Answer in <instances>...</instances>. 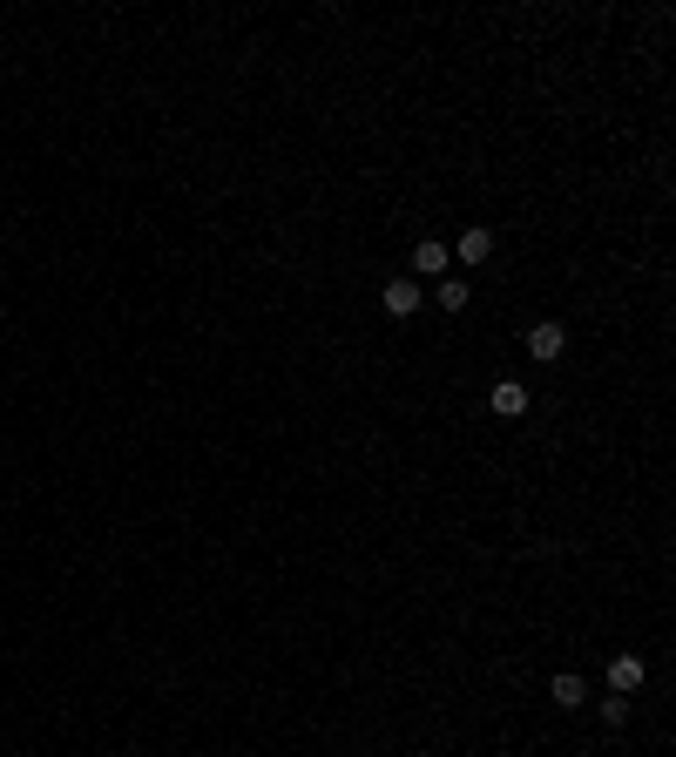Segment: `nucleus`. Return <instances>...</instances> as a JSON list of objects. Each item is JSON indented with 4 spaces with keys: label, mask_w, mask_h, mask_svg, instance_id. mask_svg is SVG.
Returning a JSON list of instances; mask_svg holds the SVG:
<instances>
[{
    "label": "nucleus",
    "mask_w": 676,
    "mask_h": 757,
    "mask_svg": "<svg viewBox=\"0 0 676 757\" xmlns=\"http://www.w3.org/2000/svg\"><path fill=\"white\" fill-rule=\"evenodd\" d=\"M447 257H460V264H467V271H474V264H487V257H494V230H460V244H453Z\"/></svg>",
    "instance_id": "1"
},
{
    "label": "nucleus",
    "mask_w": 676,
    "mask_h": 757,
    "mask_svg": "<svg viewBox=\"0 0 676 757\" xmlns=\"http://www.w3.org/2000/svg\"><path fill=\"white\" fill-rule=\"evenodd\" d=\"M562 345H568V332L562 325H528V359H562Z\"/></svg>",
    "instance_id": "2"
},
{
    "label": "nucleus",
    "mask_w": 676,
    "mask_h": 757,
    "mask_svg": "<svg viewBox=\"0 0 676 757\" xmlns=\"http://www.w3.org/2000/svg\"><path fill=\"white\" fill-rule=\"evenodd\" d=\"M487 406H494L501 420H514V413H528V386H521V379H501V386L487 393Z\"/></svg>",
    "instance_id": "3"
},
{
    "label": "nucleus",
    "mask_w": 676,
    "mask_h": 757,
    "mask_svg": "<svg viewBox=\"0 0 676 757\" xmlns=\"http://www.w3.org/2000/svg\"><path fill=\"white\" fill-rule=\"evenodd\" d=\"M609 690H616V697L643 690V656H616V663H609Z\"/></svg>",
    "instance_id": "4"
},
{
    "label": "nucleus",
    "mask_w": 676,
    "mask_h": 757,
    "mask_svg": "<svg viewBox=\"0 0 676 757\" xmlns=\"http://www.w3.org/2000/svg\"><path fill=\"white\" fill-rule=\"evenodd\" d=\"M386 311H393V318H413V311H420V284L393 278V284H386Z\"/></svg>",
    "instance_id": "5"
},
{
    "label": "nucleus",
    "mask_w": 676,
    "mask_h": 757,
    "mask_svg": "<svg viewBox=\"0 0 676 757\" xmlns=\"http://www.w3.org/2000/svg\"><path fill=\"white\" fill-rule=\"evenodd\" d=\"M555 703H562V710H582V676H575V670L555 676Z\"/></svg>",
    "instance_id": "6"
},
{
    "label": "nucleus",
    "mask_w": 676,
    "mask_h": 757,
    "mask_svg": "<svg viewBox=\"0 0 676 757\" xmlns=\"http://www.w3.org/2000/svg\"><path fill=\"white\" fill-rule=\"evenodd\" d=\"M413 271H447V244H433V237H426L420 251H413Z\"/></svg>",
    "instance_id": "7"
},
{
    "label": "nucleus",
    "mask_w": 676,
    "mask_h": 757,
    "mask_svg": "<svg viewBox=\"0 0 676 757\" xmlns=\"http://www.w3.org/2000/svg\"><path fill=\"white\" fill-rule=\"evenodd\" d=\"M440 311H467V278H447V284H440Z\"/></svg>",
    "instance_id": "8"
},
{
    "label": "nucleus",
    "mask_w": 676,
    "mask_h": 757,
    "mask_svg": "<svg viewBox=\"0 0 676 757\" xmlns=\"http://www.w3.org/2000/svg\"><path fill=\"white\" fill-rule=\"evenodd\" d=\"M602 724H629V697L609 690V697H602Z\"/></svg>",
    "instance_id": "9"
}]
</instances>
